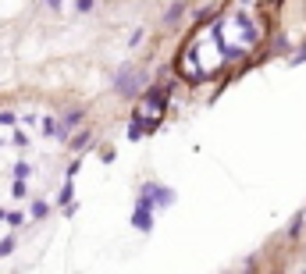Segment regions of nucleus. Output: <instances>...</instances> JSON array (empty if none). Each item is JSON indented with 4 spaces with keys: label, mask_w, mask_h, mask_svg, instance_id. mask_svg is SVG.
Listing matches in <instances>:
<instances>
[{
    "label": "nucleus",
    "mask_w": 306,
    "mask_h": 274,
    "mask_svg": "<svg viewBox=\"0 0 306 274\" xmlns=\"http://www.w3.org/2000/svg\"><path fill=\"white\" fill-rule=\"evenodd\" d=\"M167 96H171V89H167V86L143 89V93H139V111H136V118H146V125L153 129V125L160 121L164 107H167Z\"/></svg>",
    "instance_id": "1"
},
{
    "label": "nucleus",
    "mask_w": 306,
    "mask_h": 274,
    "mask_svg": "<svg viewBox=\"0 0 306 274\" xmlns=\"http://www.w3.org/2000/svg\"><path fill=\"white\" fill-rule=\"evenodd\" d=\"M114 89L121 93V96H139L143 89H146V75L136 68H121L114 75Z\"/></svg>",
    "instance_id": "2"
},
{
    "label": "nucleus",
    "mask_w": 306,
    "mask_h": 274,
    "mask_svg": "<svg viewBox=\"0 0 306 274\" xmlns=\"http://www.w3.org/2000/svg\"><path fill=\"white\" fill-rule=\"evenodd\" d=\"M150 210H153V200L143 193V196H139V206H136V214H132V224H136L139 231H150V228H153V214H150Z\"/></svg>",
    "instance_id": "3"
},
{
    "label": "nucleus",
    "mask_w": 306,
    "mask_h": 274,
    "mask_svg": "<svg viewBox=\"0 0 306 274\" xmlns=\"http://www.w3.org/2000/svg\"><path fill=\"white\" fill-rule=\"evenodd\" d=\"M143 193L150 196L153 203H160V206L174 203V193H171V189H160V185H153V182H146V185H143Z\"/></svg>",
    "instance_id": "4"
},
{
    "label": "nucleus",
    "mask_w": 306,
    "mask_h": 274,
    "mask_svg": "<svg viewBox=\"0 0 306 274\" xmlns=\"http://www.w3.org/2000/svg\"><path fill=\"white\" fill-rule=\"evenodd\" d=\"M182 11H185V0H178V4H174V7H171V11H167V14H164V18H167V22H174V18H178V14H182Z\"/></svg>",
    "instance_id": "5"
},
{
    "label": "nucleus",
    "mask_w": 306,
    "mask_h": 274,
    "mask_svg": "<svg viewBox=\"0 0 306 274\" xmlns=\"http://www.w3.org/2000/svg\"><path fill=\"white\" fill-rule=\"evenodd\" d=\"M85 146H89V132H82V136L72 139V150H85Z\"/></svg>",
    "instance_id": "6"
},
{
    "label": "nucleus",
    "mask_w": 306,
    "mask_h": 274,
    "mask_svg": "<svg viewBox=\"0 0 306 274\" xmlns=\"http://www.w3.org/2000/svg\"><path fill=\"white\" fill-rule=\"evenodd\" d=\"M11 249H14V235H7V239H4V242H0V257H7V253H11Z\"/></svg>",
    "instance_id": "7"
},
{
    "label": "nucleus",
    "mask_w": 306,
    "mask_h": 274,
    "mask_svg": "<svg viewBox=\"0 0 306 274\" xmlns=\"http://www.w3.org/2000/svg\"><path fill=\"white\" fill-rule=\"evenodd\" d=\"M43 214H47V203H43V200H36V203H32V217H43Z\"/></svg>",
    "instance_id": "8"
},
{
    "label": "nucleus",
    "mask_w": 306,
    "mask_h": 274,
    "mask_svg": "<svg viewBox=\"0 0 306 274\" xmlns=\"http://www.w3.org/2000/svg\"><path fill=\"white\" fill-rule=\"evenodd\" d=\"M29 175V164H14V178H25Z\"/></svg>",
    "instance_id": "9"
},
{
    "label": "nucleus",
    "mask_w": 306,
    "mask_h": 274,
    "mask_svg": "<svg viewBox=\"0 0 306 274\" xmlns=\"http://www.w3.org/2000/svg\"><path fill=\"white\" fill-rule=\"evenodd\" d=\"M0 125H14V114L11 111H0Z\"/></svg>",
    "instance_id": "10"
},
{
    "label": "nucleus",
    "mask_w": 306,
    "mask_h": 274,
    "mask_svg": "<svg viewBox=\"0 0 306 274\" xmlns=\"http://www.w3.org/2000/svg\"><path fill=\"white\" fill-rule=\"evenodd\" d=\"M68 200H72V182H68V185H64V189H61V203L68 206Z\"/></svg>",
    "instance_id": "11"
},
{
    "label": "nucleus",
    "mask_w": 306,
    "mask_h": 274,
    "mask_svg": "<svg viewBox=\"0 0 306 274\" xmlns=\"http://www.w3.org/2000/svg\"><path fill=\"white\" fill-rule=\"evenodd\" d=\"M93 7V0H78V11H89Z\"/></svg>",
    "instance_id": "12"
},
{
    "label": "nucleus",
    "mask_w": 306,
    "mask_h": 274,
    "mask_svg": "<svg viewBox=\"0 0 306 274\" xmlns=\"http://www.w3.org/2000/svg\"><path fill=\"white\" fill-rule=\"evenodd\" d=\"M292 61H296V65H299V61H306V47L299 50V54H296V57H292Z\"/></svg>",
    "instance_id": "13"
},
{
    "label": "nucleus",
    "mask_w": 306,
    "mask_h": 274,
    "mask_svg": "<svg viewBox=\"0 0 306 274\" xmlns=\"http://www.w3.org/2000/svg\"><path fill=\"white\" fill-rule=\"evenodd\" d=\"M47 4H50V7H61V0H47Z\"/></svg>",
    "instance_id": "14"
},
{
    "label": "nucleus",
    "mask_w": 306,
    "mask_h": 274,
    "mask_svg": "<svg viewBox=\"0 0 306 274\" xmlns=\"http://www.w3.org/2000/svg\"><path fill=\"white\" fill-rule=\"evenodd\" d=\"M267 4H281V0H267Z\"/></svg>",
    "instance_id": "15"
},
{
    "label": "nucleus",
    "mask_w": 306,
    "mask_h": 274,
    "mask_svg": "<svg viewBox=\"0 0 306 274\" xmlns=\"http://www.w3.org/2000/svg\"><path fill=\"white\" fill-rule=\"evenodd\" d=\"M242 4H253V0H242Z\"/></svg>",
    "instance_id": "16"
}]
</instances>
